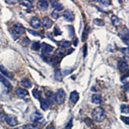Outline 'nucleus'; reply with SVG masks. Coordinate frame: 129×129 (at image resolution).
I'll return each instance as SVG.
<instances>
[{
	"mask_svg": "<svg viewBox=\"0 0 129 129\" xmlns=\"http://www.w3.org/2000/svg\"><path fill=\"white\" fill-rule=\"evenodd\" d=\"M92 117H93L94 121H97V122H102L104 121L105 117H106L105 111L103 110V108L97 107L92 111Z\"/></svg>",
	"mask_w": 129,
	"mask_h": 129,
	"instance_id": "nucleus-1",
	"label": "nucleus"
},
{
	"mask_svg": "<svg viewBox=\"0 0 129 129\" xmlns=\"http://www.w3.org/2000/svg\"><path fill=\"white\" fill-rule=\"evenodd\" d=\"M64 99H65V92L64 90L60 89L58 91L56 92L54 97V100L58 104H62L64 102Z\"/></svg>",
	"mask_w": 129,
	"mask_h": 129,
	"instance_id": "nucleus-2",
	"label": "nucleus"
},
{
	"mask_svg": "<svg viewBox=\"0 0 129 129\" xmlns=\"http://www.w3.org/2000/svg\"><path fill=\"white\" fill-rule=\"evenodd\" d=\"M30 119H31V121H33L34 123H42L45 121L43 115L38 111L34 112V113L31 115Z\"/></svg>",
	"mask_w": 129,
	"mask_h": 129,
	"instance_id": "nucleus-3",
	"label": "nucleus"
},
{
	"mask_svg": "<svg viewBox=\"0 0 129 129\" xmlns=\"http://www.w3.org/2000/svg\"><path fill=\"white\" fill-rule=\"evenodd\" d=\"M5 121H6L7 124L10 127H16L18 124L17 119L12 115H5Z\"/></svg>",
	"mask_w": 129,
	"mask_h": 129,
	"instance_id": "nucleus-4",
	"label": "nucleus"
},
{
	"mask_svg": "<svg viewBox=\"0 0 129 129\" xmlns=\"http://www.w3.org/2000/svg\"><path fill=\"white\" fill-rule=\"evenodd\" d=\"M53 50V47H52L51 45H48L47 43H43L42 44V49L41 52L44 55H48L51 53V52Z\"/></svg>",
	"mask_w": 129,
	"mask_h": 129,
	"instance_id": "nucleus-5",
	"label": "nucleus"
},
{
	"mask_svg": "<svg viewBox=\"0 0 129 129\" xmlns=\"http://www.w3.org/2000/svg\"><path fill=\"white\" fill-rule=\"evenodd\" d=\"M63 16H64V19H65L67 22H72L75 18V16H74V14H73V12L69 10H64Z\"/></svg>",
	"mask_w": 129,
	"mask_h": 129,
	"instance_id": "nucleus-6",
	"label": "nucleus"
},
{
	"mask_svg": "<svg viewBox=\"0 0 129 129\" xmlns=\"http://www.w3.org/2000/svg\"><path fill=\"white\" fill-rule=\"evenodd\" d=\"M30 25L31 27L35 29H40V26H41V22H40V20L37 17H33L32 19L30 20Z\"/></svg>",
	"mask_w": 129,
	"mask_h": 129,
	"instance_id": "nucleus-7",
	"label": "nucleus"
},
{
	"mask_svg": "<svg viewBox=\"0 0 129 129\" xmlns=\"http://www.w3.org/2000/svg\"><path fill=\"white\" fill-rule=\"evenodd\" d=\"M13 29H14L15 32L17 33L19 35H21V34H23L25 33L24 27H23V25H21L20 23H15L14 27H13Z\"/></svg>",
	"mask_w": 129,
	"mask_h": 129,
	"instance_id": "nucleus-8",
	"label": "nucleus"
},
{
	"mask_svg": "<svg viewBox=\"0 0 129 129\" xmlns=\"http://www.w3.org/2000/svg\"><path fill=\"white\" fill-rule=\"evenodd\" d=\"M79 99V94L77 93V91H72L70 95V102H71L72 104H75V103L77 102Z\"/></svg>",
	"mask_w": 129,
	"mask_h": 129,
	"instance_id": "nucleus-9",
	"label": "nucleus"
},
{
	"mask_svg": "<svg viewBox=\"0 0 129 129\" xmlns=\"http://www.w3.org/2000/svg\"><path fill=\"white\" fill-rule=\"evenodd\" d=\"M16 95H17L20 98H24L25 97H27V96L29 95V92H28V90L23 89V88H18V89L16 90Z\"/></svg>",
	"mask_w": 129,
	"mask_h": 129,
	"instance_id": "nucleus-10",
	"label": "nucleus"
},
{
	"mask_svg": "<svg viewBox=\"0 0 129 129\" xmlns=\"http://www.w3.org/2000/svg\"><path fill=\"white\" fill-rule=\"evenodd\" d=\"M42 25H43V27L45 28V29H50L52 26H53V21H52L49 17L46 16V17H44V19H43Z\"/></svg>",
	"mask_w": 129,
	"mask_h": 129,
	"instance_id": "nucleus-11",
	"label": "nucleus"
},
{
	"mask_svg": "<svg viewBox=\"0 0 129 129\" xmlns=\"http://www.w3.org/2000/svg\"><path fill=\"white\" fill-rule=\"evenodd\" d=\"M0 71H1L2 74L4 75L5 77H9V78H10V79H13V75L10 72H9L8 70H7L3 65H2V64L0 65Z\"/></svg>",
	"mask_w": 129,
	"mask_h": 129,
	"instance_id": "nucleus-12",
	"label": "nucleus"
},
{
	"mask_svg": "<svg viewBox=\"0 0 129 129\" xmlns=\"http://www.w3.org/2000/svg\"><path fill=\"white\" fill-rule=\"evenodd\" d=\"M48 5H49V3L47 1H39L38 8L40 9V10L45 11V10H47V8H48Z\"/></svg>",
	"mask_w": 129,
	"mask_h": 129,
	"instance_id": "nucleus-13",
	"label": "nucleus"
},
{
	"mask_svg": "<svg viewBox=\"0 0 129 129\" xmlns=\"http://www.w3.org/2000/svg\"><path fill=\"white\" fill-rule=\"evenodd\" d=\"M49 106H50V103H49L48 100L46 98H42L40 99V107L43 110H47L49 108Z\"/></svg>",
	"mask_w": 129,
	"mask_h": 129,
	"instance_id": "nucleus-14",
	"label": "nucleus"
},
{
	"mask_svg": "<svg viewBox=\"0 0 129 129\" xmlns=\"http://www.w3.org/2000/svg\"><path fill=\"white\" fill-rule=\"evenodd\" d=\"M118 68L121 71H125L128 69V64L126 61L124 60H121L118 63Z\"/></svg>",
	"mask_w": 129,
	"mask_h": 129,
	"instance_id": "nucleus-15",
	"label": "nucleus"
},
{
	"mask_svg": "<svg viewBox=\"0 0 129 129\" xmlns=\"http://www.w3.org/2000/svg\"><path fill=\"white\" fill-rule=\"evenodd\" d=\"M91 101L93 103L98 105L102 102V97H101V95H99V94H94V95L92 96Z\"/></svg>",
	"mask_w": 129,
	"mask_h": 129,
	"instance_id": "nucleus-16",
	"label": "nucleus"
},
{
	"mask_svg": "<svg viewBox=\"0 0 129 129\" xmlns=\"http://www.w3.org/2000/svg\"><path fill=\"white\" fill-rule=\"evenodd\" d=\"M52 3V6L54 8V10H56V11H60V10H63V5L61 4L60 3H59V2L57 1H51Z\"/></svg>",
	"mask_w": 129,
	"mask_h": 129,
	"instance_id": "nucleus-17",
	"label": "nucleus"
},
{
	"mask_svg": "<svg viewBox=\"0 0 129 129\" xmlns=\"http://www.w3.org/2000/svg\"><path fill=\"white\" fill-rule=\"evenodd\" d=\"M0 82L3 83V85H4L8 90H11L12 89V85H11V84L9 82V80L5 79L4 77H3V76H1V75H0Z\"/></svg>",
	"mask_w": 129,
	"mask_h": 129,
	"instance_id": "nucleus-18",
	"label": "nucleus"
},
{
	"mask_svg": "<svg viewBox=\"0 0 129 129\" xmlns=\"http://www.w3.org/2000/svg\"><path fill=\"white\" fill-rule=\"evenodd\" d=\"M21 84L23 85V87L24 88H30L32 86V84H31L30 80L28 78H23V80L21 81Z\"/></svg>",
	"mask_w": 129,
	"mask_h": 129,
	"instance_id": "nucleus-19",
	"label": "nucleus"
},
{
	"mask_svg": "<svg viewBox=\"0 0 129 129\" xmlns=\"http://www.w3.org/2000/svg\"><path fill=\"white\" fill-rule=\"evenodd\" d=\"M32 93H33V96H34V97L37 99V100H40V99H41V92H40V90H38L37 89H34V90H33Z\"/></svg>",
	"mask_w": 129,
	"mask_h": 129,
	"instance_id": "nucleus-20",
	"label": "nucleus"
},
{
	"mask_svg": "<svg viewBox=\"0 0 129 129\" xmlns=\"http://www.w3.org/2000/svg\"><path fill=\"white\" fill-rule=\"evenodd\" d=\"M21 4L23 5V6H26L29 10H31V9L33 8L32 2L30 1H25V0H23V1H21Z\"/></svg>",
	"mask_w": 129,
	"mask_h": 129,
	"instance_id": "nucleus-21",
	"label": "nucleus"
},
{
	"mask_svg": "<svg viewBox=\"0 0 129 129\" xmlns=\"http://www.w3.org/2000/svg\"><path fill=\"white\" fill-rule=\"evenodd\" d=\"M60 45L62 48H66V47H69L71 46V42L68 41V40H61L60 42Z\"/></svg>",
	"mask_w": 129,
	"mask_h": 129,
	"instance_id": "nucleus-22",
	"label": "nucleus"
},
{
	"mask_svg": "<svg viewBox=\"0 0 129 129\" xmlns=\"http://www.w3.org/2000/svg\"><path fill=\"white\" fill-rule=\"evenodd\" d=\"M60 60H61V59H60V57H58V56H54V57H53V58H52L51 62H52V64H54V65H57V64H60Z\"/></svg>",
	"mask_w": 129,
	"mask_h": 129,
	"instance_id": "nucleus-23",
	"label": "nucleus"
},
{
	"mask_svg": "<svg viewBox=\"0 0 129 129\" xmlns=\"http://www.w3.org/2000/svg\"><path fill=\"white\" fill-rule=\"evenodd\" d=\"M40 47V43L39 41H34V43L31 45V48H32L33 50H34V51L39 50Z\"/></svg>",
	"mask_w": 129,
	"mask_h": 129,
	"instance_id": "nucleus-24",
	"label": "nucleus"
},
{
	"mask_svg": "<svg viewBox=\"0 0 129 129\" xmlns=\"http://www.w3.org/2000/svg\"><path fill=\"white\" fill-rule=\"evenodd\" d=\"M121 37H122V40L126 42L127 45H128V30H125L124 32H123V34L121 35Z\"/></svg>",
	"mask_w": 129,
	"mask_h": 129,
	"instance_id": "nucleus-25",
	"label": "nucleus"
},
{
	"mask_svg": "<svg viewBox=\"0 0 129 129\" xmlns=\"http://www.w3.org/2000/svg\"><path fill=\"white\" fill-rule=\"evenodd\" d=\"M23 129H40V128H38L36 125H34V124H28V125H25L23 128Z\"/></svg>",
	"mask_w": 129,
	"mask_h": 129,
	"instance_id": "nucleus-26",
	"label": "nucleus"
},
{
	"mask_svg": "<svg viewBox=\"0 0 129 129\" xmlns=\"http://www.w3.org/2000/svg\"><path fill=\"white\" fill-rule=\"evenodd\" d=\"M121 111L122 112L123 114H128L129 109H128V105H121Z\"/></svg>",
	"mask_w": 129,
	"mask_h": 129,
	"instance_id": "nucleus-27",
	"label": "nucleus"
},
{
	"mask_svg": "<svg viewBox=\"0 0 129 129\" xmlns=\"http://www.w3.org/2000/svg\"><path fill=\"white\" fill-rule=\"evenodd\" d=\"M10 34H11L12 38L14 39V40H16V39L19 38V34H18L17 33L15 32L14 29H10Z\"/></svg>",
	"mask_w": 129,
	"mask_h": 129,
	"instance_id": "nucleus-28",
	"label": "nucleus"
},
{
	"mask_svg": "<svg viewBox=\"0 0 129 129\" xmlns=\"http://www.w3.org/2000/svg\"><path fill=\"white\" fill-rule=\"evenodd\" d=\"M62 34V31L60 29L59 27H55L54 28V35L55 36H59V35H61Z\"/></svg>",
	"mask_w": 129,
	"mask_h": 129,
	"instance_id": "nucleus-29",
	"label": "nucleus"
},
{
	"mask_svg": "<svg viewBox=\"0 0 129 129\" xmlns=\"http://www.w3.org/2000/svg\"><path fill=\"white\" fill-rule=\"evenodd\" d=\"M67 29H69V35L71 36V37H73L74 36V29H73L72 26H68Z\"/></svg>",
	"mask_w": 129,
	"mask_h": 129,
	"instance_id": "nucleus-30",
	"label": "nucleus"
},
{
	"mask_svg": "<svg viewBox=\"0 0 129 129\" xmlns=\"http://www.w3.org/2000/svg\"><path fill=\"white\" fill-rule=\"evenodd\" d=\"M51 16H52V17L54 18V19H58V18L60 17V13L58 11H56V10H53V11L52 12Z\"/></svg>",
	"mask_w": 129,
	"mask_h": 129,
	"instance_id": "nucleus-31",
	"label": "nucleus"
},
{
	"mask_svg": "<svg viewBox=\"0 0 129 129\" xmlns=\"http://www.w3.org/2000/svg\"><path fill=\"white\" fill-rule=\"evenodd\" d=\"M55 78H56L57 80H59V81L61 80V74H60V70H57V71H55Z\"/></svg>",
	"mask_w": 129,
	"mask_h": 129,
	"instance_id": "nucleus-32",
	"label": "nucleus"
},
{
	"mask_svg": "<svg viewBox=\"0 0 129 129\" xmlns=\"http://www.w3.org/2000/svg\"><path fill=\"white\" fill-rule=\"evenodd\" d=\"M94 23L97 25H99V26H102L103 24H104V23H103L102 20L101 19H95L94 20Z\"/></svg>",
	"mask_w": 129,
	"mask_h": 129,
	"instance_id": "nucleus-33",
	"label": "nucleus"
},
{
	"mask_svg": "<svg viewBox=\"0 0 129 129\" xmlns=\"http://www.w3.org/2000/svg\"><path fill=\"white\" fill-rule=\"evenodd\" d=\"M99 3H102V4L104 5V6H108V5H110V3H111V2H110L109 0H106V1H104V0H100Z\"/></svg>",
	"mask_w": 129,
	"mask_h": 129,
	"instance_id": "nucleus-34",
	"label": "nucleus"
},
{
	"mask_svg": "<svg viewBox=\"0 0 129 129\" xmlns=\"http://www.w3.org/2000/svg\"><path fill=\"white\" fill-rule=\"evenodd\" d=\"M84 122H85V124L87 125L88 127H91L92 126V121H91V120H90V118H86V119L84 120Z\"/></svg>",
	"mask_w": 129,
	"mask_h": 129,
	"instance_id": "nucleus-35",
	"label": "nucleus"
},
{
	"mask_svg": "<svg viewBox=\"0 0 129 129\" xmlns=\"http://www.w3.org/2000/svg\"><path fill=\"white\" fill-rule=\"evenodd\" d=\"M128 74H127V75H124V76H122L121 77V81L122 83H128Z\"/></svg>",
	"mask_w": 129,
	"mask_h": 129,
	"instance_id": "nucleus-36",
	"label": "nucleus"
},
{
	"mask_svg": "<svg viewBox=\"0 0 129 129\" xmlns=\"http://www.w3.org/2000/svg\"><path fill=\"white\" fill-rule=\"evenodd\" d=\"M88 33H89V31H88V30H84V34H83V39H82V40H83V41H84V40H85L86 39H87Z\"/></svg>",
	"mask_w": 129,
	"mask_h": 129,
	"instance_id": "nucleus-37",
	"label": "nucleus"
},
{
	"mask_svg": "<svg viewBox=\"0 0 129 129\" xmlns=\"http://www.w3.org/2000/svg\"><path fill=\"white\" fill-rule=\"evenodd\" d=\"M121 119L122 120V121H124V122L126 123L127 125H128V124H129V121H129V119H128V117H124V116H121Z\"/></svg>",
	"mask_w": 129,
	"mask_h": 129,
	"instance_id": "nucleus-38",
	"label": "nucleus"
},
{
	"mask_svg": "<svg viewBox=\"0 0 129 129\" xmlns=\"http://www.w3.org/2000/svg\"><path fill=\"white\" fill-rule=\"evenodd\" d=\"M5 121V115L3 113H0V122Z\"/></svg>",
	"mask_w": 129,
	"mask_h": 129,
	"instance_id": "nucleus-39",
	"label": "nucleus"
},
{
	"mask_svg": "<svg viewBox=\"0 0 129 129\" xmlns=\"http://www.w3.org/2000/svg\"><path fill=\"white\" fill-rule=\"evenodd\" d=\"M86 56H87V45H84V57L85 58Z\"/></svg>",
	"mask_w": 129,
	"mask_h": 129,
	"instance_id": "nucleus-40",
	"label": "nucleus"
},
{
	"mask_svg": "<svg viewBox=\"0 0 129 129\" xmlns=\"http://www.w3.org/2000/svg\"><path fill=\"white\" fill-rule=\"evenodd\" d=\"M71 125H72V124H71V121L68 122V124L65 126V128H64V129H71Z\"/></svg>",
	"mask_w": 129,
	"mask_h": 129,
	"instance_id": "nucleus-41",
	"label": "nucleus"
},
{
	"mask_svg": "<svg viewBox=\"0 0 129 129\" xmlns=\"http://www.w3.org/2000/svg\"><path fill=\"white\" fill-rule=\"evenodd\" d=\"M29 33H30V34H32L33 35H35V36H39V35H40V34H39L37 32H34L33 30H29Z\"/></svg>",
	"mask_w": 129,
	"mask_h": 129,
	"instance_id": "nucleus-42",
	"label": "nucleus"
},
{
	"mask_svg": "<svg viewBox=\"0 0 129 129\" xmlns=\"http://www.w3.org/2000/svg\"><path fill=\"white\" fill-rule=\"evenodd\" d=\"M77 44H78V40H77V38H74V40H73V45H74L75 47H77Z\"/></svg>",
	"mask_w": 129,
	"mask_h": 129,
	"instance_id": "nucleus-43",
	"label": "nucleus"
},
{
	"mask_svg": "<svg viewBox=\"0 0 129 129\" xmlns=\"http://www.w3.org/2000/svg\"><path fill=\"white\" fill-rule=\"evenodd\" d=\"M8 4H14V3H16V1H5Z\"/></svg>",
	"mask_w": 129,
	"mask_h": 129,
	"instance_id": "nucleus-44",
	"label": "nucleus"
},
{
	"mask_svg": "<svg viewBox=\"0 0 129 129\" xmlns=\"http://www.w3.org/2000/svg\"><path fill=\"white\" fill-rule=\"evenodd\" d=\"M47 129H55V128H54V127H53V126H48L47 128Z\"/></svg>",
	"mask_w": 129,
	"mask_h": 129,
	"instance_id": "nucleus-45",
	"label": "nucleus"
},
{
	"mask_svg": "<svg viewBox=\"0 0 129 129\" xmlns=\"http://www.w3.org/2000/svg\"><path fill=\"white\" fill-rule=\"evenodd\" d=\"M73 51H74V49H70V50L68 51V53H71Z\"/></svg>",
	"mask_w": 129,
	"mask_h": 129,
	"instance_id": "nucleus-46",
	"label": "nucleus"
}]
</instances>
